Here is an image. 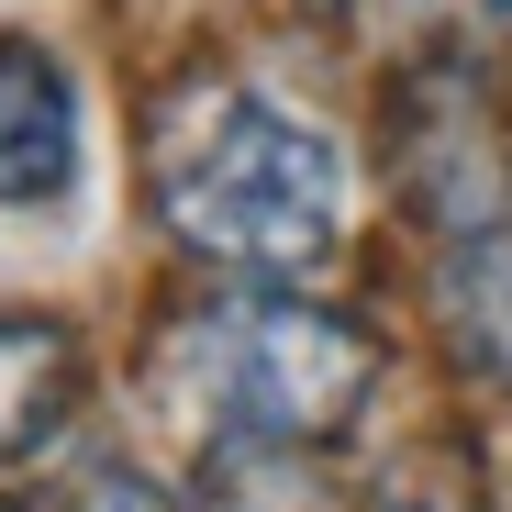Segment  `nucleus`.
Here are the masks:
<instances>
[{
	"mask_svg": "<svg viewBox=\"0 0 512 512\" xmlns=\"http://www.w3.org/2000/svg\"><path fill=\"white\" fill-rule=\"evenodd\" d=\"M446 334H457V357L490 379V390H512V223H479V234H457V256H446Z\"/></svg>",
	"mask_w": 512,
	"mask_h": 512,
	"instance_id": "5",
	"label": "nucleus"
},
{
	"mask_svg": "<svg viewBox=\"0 0 512 512\" xmlns=\"http://www.w3.org/2000/svg\"><path fill=\"white\" fill-rule=\"evenodd\" d=\"M78 401V334L45 312H0V457H34Z\"/></svg>",
	"mask_w": 512,
	"mask_h": 512,
	"instance_id": "4",
	"label": "nucleus"
},
{
	"mask_svg": "<svg viewBox=\"0 0 512 512\" xmlns=\"http://www.w3.org/2000/svg\"><path fill=\"white\" fill-rule=\"evenodd\" d=\"M156 201L179 223V245H201L212 268H245V279H301L334 256L346 234V167L334 145L279 112L268 90H212L179 112L156 156Z\"/></svg>",
	"mask_w": 512,
	"mask_h": 512,
	"instance_id": "1",
	"label": "nucleus"
},
{
	"mask_svg": "<svg viewBox=\"0 0 512 512\" xmlns=\"http://www.w3.org/2000/svg\"><path fill=\"white\" fill-rule=\"evenodd\" d=\"M179 368L212 401L223 446H323L346 435L357 401L379 390V334L323 312L301 290H256V301H212L179 334Z\"/></svg>",
	"mask_w": 512,
	"mask_h": 512,
	"instance_id": "2",
	"label": "nucleus"
},
{
	"mask_svg": "<svg viewBox=\"0 0 512 512\" xmlns=\"http://www.w3.org/2000/svg\"><path fill=\"white\" fill-rule=\"evenodd\" d=\"M78 190V78L56 45L0 34V212H45Z\"/></svg>",
	"mask_w": 512,
	"mask_h": 512,
	"instance_id": "3",
	"label": "nucleus"
},
{
	"mask_svg": "<svg viewBox=\"0 0 512 512\" xmlns=\"http://www.w3.org/2000/svg\"><path fill=\"white\" fill-rule=\"evenodd\" d=\"M56 512H179V501H167L134 457H90V468L67 479V501H56Z\"/></svg>",
	"mask_w": 512,
	"mask_h": 512,
	"instance_id": "7",
	"label": "nucleus"
},
{
	"mask_svg": "<svg viewBox=\"0 0 512 512\" xmlns=\"http://www.w3.org/2000/svg\"><path fill=\"white\" fill-rule=\"evenodd\" d=\"M301 12H346V0H301Z\"/></svg>",
	"mask_w": 512,
	"mask_h": 512,
	"instance_id": "8",
	"label": "nucleus"
},
{
	"mask_svg": "<svg viewBox=\"0 0 512 512\" xmlns=\"http://www.w3.org/2000/svg\"><path fill=\"white\" fill-rule=\"evenodd\" d=\"M212 512H323L312 479H290V446H223L212 457Z\"/></svg>",
	"mask_w": 512,
	"mask_h": 512,
	"instance_id": "6",
	"label": "nucleus"
}]
</instances>
